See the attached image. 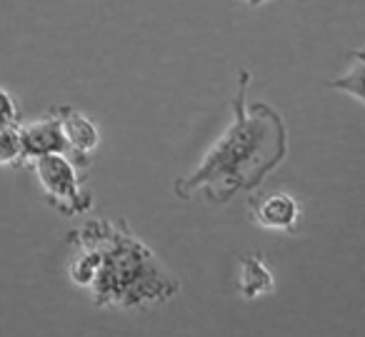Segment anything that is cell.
<instances>
[{"mask_svg":"<svg viewBox=\"0 0 365 337\" xmlns=\"http://www.w3.org/2000/svg\"><path fill=\"white\" fill-rule=\"evenodd\" d=\"M250 215L265 230H295L300 217V205L288 192H268V195L250 197Z\"/></svg>","mask_w":365,"mask_h":337,"instance_id":"8992f818","label":"cell"},{"mask_svg":"<svg viewBox=\"0 0 365 337\" xmlns=\"http://www.w3.org/2000/svg\"><path fill=\"white\" fill-rule=\"evenodd\" d=\"M250 73H238V93L233 103V120L203 162L190 175L175 182V195L190 200L203 192L210 202H228L235 192L253 190L270 170L283 162L288 152V133L283 118L265 103H248Z\"/></svg>","mask_w":365,"mask_h":337,"instance_id":"6da1fadb","label":"cell"},{"mask_svg":"<svg viewBox=\"0 0 365 337\" xmlns=\"http://www.w3.org/2000/svg\"><path fill=\"white\" fill-rule=\"evenodd\" d=\"M53 113L61 118L63 133H66V140L71 145V155L68 157L78 167L91 165L93 150H98V145H101V133H98L96 123L73 105H61Z\"/></svg>","mask_w":365,"mask_h":337,"instance_id":"277c9868","label":"cell"},{"mask_svg":"<svg viewBox=\"0 0 365 337\" xmlns=\"http://www.w3.org/2000/svg\"><path fill=\"white\" fill-rule=\"evenodd\" d=\"M350 66L343 76L328 81L330 90L345 93V95L355 98L358 103L365 105V48H355L350 51Z\"/></svg>","mask_w":365,"mask_h":337,"instance_id":"ba28073f","label":"cell"},{"mask_svg":"<svg viewBox=\"0 0 365 337\" xmlns=\"http://www.w3.org/2000/svg\"><path fill=\"white\" fill-rule=\"evenodd\" d=\"M238 292L245 300H260V297L275 292V275L265 265L260 252H248L243 255L238 267Z\"/></svg>","mask_w":365,"mask_h":337,"instance_id":"52a82bcc","label":"cell"},{"mask_svg":"<svg viewBox=\"0 0 365 337\" xmlns=\"http://www.w3.org/2000/svg\"><path fill=\"white\" fill-rule=\"evenodd\" d=\"M250 8H258V6H265V3H270V0H245Z\"/></svg>","mask_w":365,"mask_h":337,"instance_id":"7c38bea8","label":"cell"},{"mask_svg":"<svg viewBox=\"0 0 365 337\" xmlns=\"http://www.w3.org/2000/svg\"><path fill=\"white\" fill-rule=\"evenodd\" d=\"M73 245H88L101 255L91 285L96 307L148 310L170 302L180 292L178 275L130 230L125 220H88L71 232Z\"/></svg>","mask_w":365,"mask_h":337,"instance_id":"7a4b0ae2","label":"cell"},{"mask_svg":"<svg viewBox=\"0 0 365 337\" xmlns=\"http://www.w3.org/2000/svg\"><path fill=\"white\" fill-rule=\"evenodd\" d=\"M26 162L21 128H0V165H26Z\"/></svg>","mask_w":365,"mask_h":337,"instance_id":"30bf717a","label":"cell"},{"mask_svg":"<svg viewBox=\"0 0 365 337\" xmlns=\"http://www.w3.org/2000/svg\"><path fill=\"white\" fill-rule=\"evenodd\" d=\"M18 105L13 100V95L8 90L0 88V128H13L18 125Z\"/></svg>","mask_w":365,"mask_h":337,"instance_id":"8fae6325","label":"cell"},{"mask_svg":"<svg viewBox=\"0 0 365 337\" xmlns=\"http://www.w3.org/2000/svg\"><path fill=\"white\" fill-rule=\"evenodd\" d=\"M51 207L61 215L78 217L93 210V197L86 192L78 175V165L68 155H46L31 162Z\"/></svg>","mask_w":365,"mask_h":337,"instance_id":"3957f363","label":"cell"},{"mask_svg":"<svg viewBox=\"0 0 365 337\" xmlns=\"http://www.w3.org/2000/svg\"><path fill=\"white\" fill-rule=\"evenodd\" d=\"M73 247H76V252H73L71 265H68V275H71L73 285L91 290L93 280L98 275V267H101V255L88 245H73Z\"/></svg>","mask_w":365,"mask_h":337,"instance_id":"9c48e42d","label":"cell"},{"mask_svg":"<svg viewBox=\"0 0 365 337\" xmlns=\"http://www.w3.org/2000/svg\"><path fill=\"white\" fill-rule=\"evenodd\" d=\"M21 128V140L26 147V160L33 162L38 157L46 155H71V145L66 140V133H63L61 118L53 113L41 120L26 123Z\"/></svg>","mask_w":365,"mask_h":337,"instance_id":"5b68a950","label":"cell"}]
</instances>
